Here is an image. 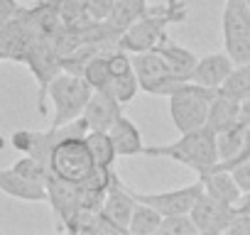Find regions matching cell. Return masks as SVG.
Here are the masks:
<instances>
[{
	"instance_id": "cell-1",
	"label": "cell",
	"mask_w": 250,
	"mask_h": 235,
	"mask_svg": "<svg viewBox=\"0 0 250 235\" xmlns=\"http://www.w3.org/2000/svg\"><path fill=\"white\" fill-rule=\"evenodd\" d=\"M184 20H187L184 0H167L162 5H150L143 18H138L118 37V47L130 54L155 49L167 37V27L172 22H184Z\"/></svg>"
},
{
	"instance_id": "cell-2",
	"label": "cell",
	"mask_w": 250,
	"mask_h": 235,
	"mask_svg": "<svg viewBox=\"0 0 250 235\" xmlns=\"http://www.w3.org/2000/svg\"><path fill=\"white\" fill-rule=\"evenodd\" d=\"M147 157H167V159H174L189 169H194L196 174L213 167L218 162V147H216V133L204 125L199 130H189V133H182L179 140L169 142V145H145V152Z\"/></svg>"
},
{
	"instance_id": "cell-3",
	"label": "cell",
	"mask_w": 250,
	"mask_h": 235,
	"mask_svg": "<svg viewBox=\"0 0 250 235\" xmlns=\"http://www.w3.org/2000/svg\"><path fill=\"white\" fill-rule=\"evenodd\" d=\"M47 98L52 100V128H62L76 118H81L88 98H91V86L81 74L71 71H59L47 88Z\"/></svg>"
},
{
	"instance_id": "cell-4",
	"label": "cell",
	"mask_w": 250,
	"mask_h": 235,
	"mask_svg": "<svg viewBox=\"0 0 250 235\" xmlns=\"http://www.w3.org/2000/svg\"><path fill=\"white\" fill-rule=\"evenodd\" d=\"M216 93L218 91L204 88L194 81H184L167 96L169 98V118H172V125L179 130V135L206 125L208 105Z\"/></svg>"
},
{
	"instance_id": "cell-5",
	"label": "cell",
	"mask_w": 250,
	"mask_h": 235,
	"mask_svg": "<svg viewBox=\"0 0 250 235\" xmlns=\"http://www.w3.org/2000/svg\"><path fill=\"white\" fill-rule=\"evenodd\" d=\"M93 169H96V159H93L83 135L62 137L49 155V172L59 179L81 184L86 176L93 174Z\"/></svg>"
},
{
	"instance_id": "cell-6",
	"label": "cell",
	"mask_w": 250,
	"mask_h": 235,
	"mask_svg": "<svg viewBox=\"0 0 250 235\" xmlns=\"http://www.w3.org/2000/svg\"><path fill=\"white\" fill-rule=\"evenodd\" d=\"M223 49L235 64L250 61V3L248 0H226L223 5Z\"/></svg>"
},
{
	"instance_id": "cell-7",
	"label": "cell",
	"mask_w": 250,
	"mask_h": 235,
	"mask_svg": "<svg viewBox=\"0 0 250 235\" xmlns=\"http://www.w3.org/2000/svg\"><path fill=\"white\" fill-rule=\"evenodd\" d=\"M130 57H133V69H135L138 81H140V91L152 93V96H169L179 83H184L179 76L172 74L167 61L155 49L135 52Z\"/></svg>"
},
{
	"instance_id": "cell-8",
	"label": "cell",
	"mask_w": 250,
	"mask_h": 235,
	"mask_svg": "<svg viewBox=\"0 0 250 235\" xmlns=\"http://www.w3.org/2000/svg\"><path fill=\"white\" fill-rule=\"evenodd\" d=\"M125 189L130 191V196L135 201H143V203L157 208L162 215H174V213H189L191 211L194 201L204 191V184H201V179H196L187 186H179V189H172V191H160V194H145V191H138L128 184H125Z\"/></svg>"
},
{
	"instance_id": "cell-9",
	"label": "cell",
	"mask_w": 250,
	"mask_h": 235,
	"mask_svg": "<svg viewBox=\"0 0 250 235\" xmlns=\"http://www.w3.org/2000/svg\"><path fill=\"white\" fill-rule=\"evenodd\" d=\"M189 215L196 223L199 233H204V235H218V233H226L228 230V225H230V220L235 215V206L223 203V201L213 198L211 194L201 191L199 198L194 201Z\"/></svg>"
},
{
	"instance_id": "cell-10",
	"label": "cell",
	"mask_w": 250,
	"mask_h": 235,
	"mask_svg": "<svg viewBox=\"0 0 250 235\" xmlns=\"http://www.w3.org/2000/svg\"><path fill=\"white\" fill-rule=\"evenodd\" d=\"M44 186H47V203L52 206V211L59 218V230H69L71 233V225H74V220H76V215L81 211L79 184L49 174Z\"/></svg>"
},
{
	"instance_id": "cell-11",
	"label": "cell",
	"mask_w": 250,
	"mask_h": 235,
	"mask_svg": "<svg viewBox=\"0 0 250 235\" xmlns=\"http://www.w3.org/2000/svg\"><path fill=\"white\" fill-rule=\"evenodd\" d=\"M120 113H123V103L115 98L113 88H103V91H91V98L81 118L86 120L88 130H110V125L115 123Z\"/></svg>"
},
{
	"instance_id": "cell-12",
	"label": "cell",
	"mask_w": 250,
	"mask_h": 235,
	"mask_svg": "<svg viewBox=\"0 0 250 235\" xmlns=\"http://www.w3.org/2000/svg\"><path fill=\"white\" fill-rule=\"evenodd\" d=\"M235 61L228 57V52H216V54H206V57H199L189 81L204 86V88H211V91H218L223 86V81L228 78V74L233 71Z\"/></svg>"
},
{
	"instance_id": "cell-13",
	"label": "cell",
	"mask_w": 250,
	"mask_h": 235,
	"mask_svg": "<svg viewBox=\"0 0 250 235\" xmlns=\"http://www.w3.org/2000/svg\"><path fill=\"white\" fill-rule=\"evenodd\" d=\"M133 208H135V198L130 196L128 189H125V181H120V176H115L113 184H110V189H108V194H105V201L101 206V213L105 218H110L125 233H130L128 225H130V218H133Z\"/></svg>"
},
{
	"instance_id": "cell-14",
	"label": "cell",
	"mask_w": 250,
	"mask_h": 235,
	"mask_svg": "<svg viewBox=\"0 0 250 235\" xmlns=\"http://www.w3.org/2000/svg\"><path fill=\"white\" fill-rule=\"evenodd\" d=\"M0 191L10 198L18 201H27V203H42L47 201V186L40 181H32L27 176H22L18 169L8 167L0 169Z\"/></svg>"
},
{
	"instance_id": "cell-15",
	"label": "cell",
	"mask_w": 250,
	"mask_h": 235,
	"mask_svg": "<svg viewBox=\"0 0 250 235\" xmlns=\"http://www.w3.org/2000/svg\"><path fill=\"white\" fill-rule=\"evenodd\" d=\"M110 137H113V145H115V152L118 157H138L145 152V142H143V133L140 128L125 118L123 113L115 118V123L110 125Z\"/></svg>"
},
{
	"instance_id": "cell-16",
	"label": "cell",
	"mask_w": 250,
	"mask_h": 235,
	"mask_svg": "<svg viewBox=\"0 0 250 235\" xmlns=\"http://www.w3.org/2000/svg\"><path fill=\"white\" fill-rule=\"evenodd\" d=\"M199 179L204 184V191L211 194L213 198L223 201V203L235 206L243 196V191L238 189L233 174L226 172V169H204V172H199Z\"/></svg>"
},
{
	"instance_id": "cell-17",
	"label": "cell",
	"mask_w": 250,
	"mask_h": 235,
	"mask_svg": "<svg viewBox=\"0 0 250 235\" xmlns=\"http://www.w3.org/2000/svg\"><path fill=\"white\" fill-rule=\"evenodd\" d=\"M155 52L167 61V66L172 69L174 76H179L182 81H189V76H191V71H194V66H196V61H199V57H196L194 52H189L187 47L172 42L169 37H165V39L155 47Z\"/></svg>"
},
{
	"instance_id": "cell-18",
	"label": "cell",
	"mask_w": 250,
	"mask_h": 235,
	"mask_svg": "<svg viewBox=\"0 0 250 235\" xmlns=\"http://www.w3.org/2000/svg\"><path fill=\"white\" fill-rule=\"evenodd\" d=\"M238 110H240V100L228 98L223 93H216L211 105H208V120L206 125L213 133H223L228 128H233L238 123Z\"/></svg>"
},
{
	"instance_id": "cell-19",
	"label": "cell",
	"mask_w": 250,
	"mask_h": 235,
	"mask_svg": "<svg viewBox=\"0 0 250 235\" xmlns=\"http://www.w3.org/2000/svg\"><path fill=\"white\" fill-rule=\"evenodd\" d=\"M147 8H150L147 0H113V13H110V18L105 22L115 32L123 35L138 18H143L147 13Z\"/></svg>"
},
{
	"instance_id": "cell-20",
	"label": "cell",
	"mask_w": 250,
	"mask_h": 235,
	"mask_svg": "<svg viewBox=\"0 0 250 235\" xmlns=\"http://www.w3.org/2000/svg\"><path fill=\"white\" fill-rule=\"evenodd\" d=\"M83 137H86V145H88V150L96 159V167L108 169V167L115 164L118 152H115V145H113V137H110L108 130H88Z\"/></svg>"
},
{
	"instance_id": "cell-21",
	"label": "cell",
	"mask_w": 250,
	"mask_h": 235,
	"mask_svg": "<svg viewBox=\"0 0 250 235\" xmlns=\"http://www.w3.org/2000/svg\"><path fill=\"white\" fill-rule=\"evenodd\" d=\"M81 76L86 78V83L91 86V91L110 88V83H113V71H110V64H108V52H96V54L86 61Z\"/></svg>"
},
{
	"instance_id": "cell-22",
	"label": "cell",
	"mask_w": 250,
	"mask_h": 235,
	"mask_svg": "<svg viewBox=\"0 0 250 235\" xmlns=\"http://www.w3.org/2000/svg\"><path fill=\"white\" fill-rule=\"evenodd\" d=\"M160 223H162V213L157 208H152L143 201H135L133 218H130V225H128V230L133 235H157Z\"/></svg>"
},
{
	"instance_id": "cell-23",
	"label": "cell",
	"mask_w": 250,
	"mask_h": 235,
	"mask_svg": "<svg viewBox=\"0 0 250 235\" xmlns=\"http://www.w3.org/2000/svg\"><path fill=\"white\" fill-rule=\"evenodd\" d=\"M218 93H223L228 98H235V100L250 98V61L235 64L233 71L228 74V78L223 81V86L218 88Z\"/></svg>"
},
{
	"instance_id": "cell-24",
	"label": "cell",
	"mask_w": 250,
	"mask_h": 235,
	"mask_svg": "<svg viewBox=\"0 0 250 235\" xmlns=\"http://www.w3.org/2000/svg\"><path fill=\"white\" fill-rule=\"evenodd\" d=\"M245 130L240 123H235L233 128L223 130V133H216V147H218V162H228L233 159L240 147H243V140H245Z\"/></svg>"
},
{
	"instance_id": "cell-25",
	"label": "cell",
	"mask_w": 250,
	"mask_h": 235,
	"mask_svg": "<svg viewBox=\"0 0 250 235\" xmlns=\"http://www.w3.org/2000/svg\"><path fill=\"white\" fill-rule=\"evenodd\" d=\"M110 88H113L115 98H118L123 105L133 103V100H135V96L140 93V81H138V74H135V69H130V71H125V74H118V76H113V83H110Z\"/></svg>"
},
{
	"instance_id": "cell-26",
	"label": "cell",
	"mask_w": 250,
	"mask_h": 235,
	"mask_svg": "<svg viewBox=\"0 0 250 235\" xmlns=\"http://www.w3.org/2000/svg\"><path fill=\"white\" fill-rule=\"evenodd\" d=\"M157 235H201V233L189 213H174V215H162Z\"/></svg>"
},
{
	"instance_id": "cell-27",
	"label": "cell",
	"mask_w": 250,
	"mask_h": 235,
	"mask_svg": "<svg viewBox=\"0 0 250 235\" xmlns=\"http://www.w3.org/2000/svg\"><path fill=\"white\" fill-rule=\"evenodd\" d=\"M57 5H59V18L66 27H76L81 20H88L86 15L88 0H57Z\"/></svg>"
},
{
	"instance_id": "cell-28",
	"label": "cell",
	"mask_w": 250,
	"mask_h": 235,
	"mask_svg": "<svg viewBox=\"0 0 250 235\" xmlns=\"http://www.w3.org/2000/svg\"><path fill=\"white\" fill-rule=\"evenodd\" d=\"M113 13V0H88L86 5V15L93 22H105Z\"/></svg>"
},
{
	"instance_id": "cell-29",
	"label": "cell",
	"mask_w": 250,
	"mask_h": 235,
	"mask_svg": "<svg viewBox=\"0 0 250 235\" xmlns=\"http://www.w3.org/2000/svg\"><path fill=\"white\" fill-rule=\"evenodd\" d=\"M230 174H233V179H235L238 189H240L243 194H248V191H250V159H248V162L235 164V167L230 169Z\"/></svg>"
},
{
	"instance_id": "cell-30",
	"label": "cell",
	"mask_w": 250,
	"mask_h": 235,
	"mask_svg": "<svg viewBox=\"0 0 250 235\" xmlns=\"http://www.w3.org/2000/svg\"><path fill=\"white\" fill-rule=\"evenodd\" d=\"M226 233H233V235H250V213L235 211V215H233V220H230V225H228Z\"/></svg>"
},
{
	"instance_id": "cell-31",
	"label": "cell",
	"mask_w": 250,
	"mask_h": 235,
	"mask_svg": "<svg viewBox=\"0 0 250 235\" xmlns=\"http://www.w3.org/2000/svg\"><path fill=\"white\" fill-rule=\"evenodd\" d=\"M20 10H22V5L18 0H0V27L8 25L13 18H18Z\"/></svg>"
},
{
	"instance_id": "cell-32",
	"label": "cell",
	"mask_w": 250,
	"mask_h": 235,
	"mask_svg": "<svg viewBox=\"0 0 250 235\" xmlns=\"http://www.w3.org/2000/svg\"><path fill=\"white\" fill-rule=\"evenodd\" d=\"M238 123L243 128H250V98L240 100V110H238Z\"/></svg>"
},
{
	"instance_id": "cell-33",
	"label": "cell",
	"mask_w": 250,
	"mask_h": 235,
	"mask_svg": "<svg viewBox=\"0 0 250 235\" xmlns=\"http://www.w3.org/2000/svg\"><path fill=\"white\" fill-rule=\"evenodd\" d=\"M235 211H240V213H250V191L240 196V201L235 203Z\"/></svg>"
},
{
	"instance_id": "cell-34",
	"label": "cell",
	"mask_w": 250,
	"mask_h": 235,
	"mask_svg": "<svg viewBox=\"0 0 250 235\" xmlns=\"http://www.w3.org/2000/svg\"><path fill=\"white\" fill-rule=\"evenodd\" d=\"M3 59H5V57H3V52H0V61H3ZM3 147H5V137L0 135V150H3Z\"/></svg>"
},
{
	"instance_id": "cell-35",
	"label": "cell",
	"mask_w": 250,
	"mask_h": 235,
	"mask_svg": "<svg viewBox=\"0 0 250 235\" xmlns=\"http://www.w3.org/2000/svg\"><path fill=\"white\" fill-rule=\"evenodd\" d=\"M248 3H250V0H248Z\"/></svg>"
}]
</instances>
